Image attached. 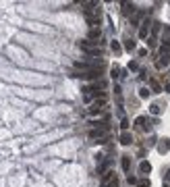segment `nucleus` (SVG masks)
<instances>
[{"label": "nucleus", "instance_id": "obj_1", "mask_svg": "<svg viewBox=\"0 0 170 187\" xmlns=\"http://www.w3.org/2000/svg\"><path fill=\"white\" fill-rule=\"evenodd\" d=\"M106 96H100V98H95V102L91 104V108H89V114H100L102 112V108L106 106Z\"/></svg>", "mask_w": 170, "mask_h": 187}, {"label": "nucleus", "instance_id": "obj_9", "mask_svg": "<svg viewBox=\"0 0 170 187\" xmlns=\"http://www.w3.org/2000/svg\"><path fill=\"white\" fill-rule=\"evenodd\" d=\"M120 164H123V171H124V173H129V168H131V158H129V156H123Z\"/></svg>", "mask_w": 170, "mask_h": 187}, {"label": "nucleus", "instance_id": "obj_2", "mask_svg": "<svg viewBox=\"0 0 170 187\" xmlns=\"http://www.w3.org/2000/svg\"><path fill=\"white\" fill-rule=\"evenodd\" d=\"M168 62H170L168 46H162V48H160V60L156 62V65H158V69H162V67H168Z\"/></svg>", "mask_w": 170, "mask_h": 187}, {"label": "nucleus", "instance_id": "obj_11", "mask_svg": "<svg viewBox=\"0 0 170 187\" xmlns=\"http://www.w3.org/2000/svg\"><path fill=\"white\" fill-rule=\"evenodd\" d=\"M104 87H106V83H104V81H95L94 85H91V90H94L95 94H100V91H98V90H104Z\"/></svg>", "mask_w": 170, "mask_h": 187}, {"label": "nucleus", "instance_id": "obj_23", "mask_svg": "<svg viewBox=\"0 0 170 187\" xmlns=\"http://www.w3.org/2000/svg\"><path fill=\"white\" fill-rule=\"evenodd\" d=\"M166 181H170V171H168V173H166Z\"/></svg>", "mask_w": 170, "mask_h": 187}, {"label": "nucleus", "instance_id": "obj_8", "mask_svg": "<svg viewBox=\"0 0 170 187\" xmlns=\"http://www.w3.org/2000/svg\"><path fill=\"white\" fill-rule=\"evenodd\" d=\"M100 35H102L100 27H91V31H89V40H100Z\"/></svg>", "mask_w": 170, "mask_h": 187}, {"label": "nucleus", "instance_id": "obj_22", "mask_svg": "<svg viewBox=\"0 0 170 187\" xmlns=\"http://www.w3.org/2000/svg\"><path fill=\"white\" fill-rule=\"evenodd\" d=\"M129 69L131 71H137V69H139V65H137V62H129Z\"/></svg>", "mask_w": 170, "mask_h": 187}, {"label": "nucleus", "instance_id": "obj_7", "mask_svg": "<svg viewBox=\"0 0 170 187\" xmlns=\"http://www.w3.org/2000/svg\"><path fill=\"white\" fill-rule=\"evenodd\" d=\"M139 173H141V175H150V173H151V164L143 160L141 164H139Z\"/></svg>", "mask_w": 170, "mask_h": 187}, {"label": "nucleus", "instance_id": "obj_18", "mask_svg": "<svg viewBox=\"0 0 170 187\" xmlns=\"http://www.w3.org/2000/svg\"><path fill=\"white\" fill-rule=\"evenodd\" d=\"M120 129H123V131H127V129H129V121H127V118H123V121H120Z\"/></svg>", "mask_w": 170, "mask_h": 187}, {"label": "nucleus", "instance_id": "obj_14", "mask_svg": "<svg viewBox=\"0 0 170 187\" xmlns=\"http://www.w3.org/2000/svg\"><path fill=\"white\" fill-rule=\"evenodd\" d=\"M150 110H151V114H154V117H158V114H160V112H162V108H160V106H158V104H154V106H151Z\"/></svg>", "mask_w": 170, "mask_h": 187}, {"label": "nucleus", "instance_id": "obj_4", "mask_svg": "<svg viewBox=\"0 0 170 187\" xmlns=\"http://www.w3.org/2000/svg\"><path fill=\"white\" fill-rule=\"evenodd\" d=\"M158 152H160V154L170 152V139H160V144H158Z\"/></svg>", "mask_w": 170, "mask_h": 187}, {"label": "nucleus", "instance_id": "obj_5", "mask_svg": "<svg viewBox=\"0 0 170 187\" xmlns=\"http://www.w3.org/2000/svg\"><path fill=\"white\" fill-rule=\"evenodd\" d=\"M118 141L123 145H129V144H133V135H131L129 131H123L120 133V137H118Z\"/></svg>", "mask_w": 170, "mask_h": 187}, {"label": "nucleus", "instance_id": "obj_20", "mask_svg": "<svg viewBox=\"0 0 170 187\" xmlns=\"http://www.w3.org/2000/svg\"><path fill=\"white\" fill-rule=\"evenodd\" d=\"M137 187H150V181L141 179V181H139V183H137Z\"/></svg>", "mask_w": 170, "mask_h": 187}, {"label": "nucleus", "instance_id": "obj_6", "mask_svg": "<svg viewBox=\"0 0 170 187\" xmlns=\"http://www.w3.org/2000/svg\"><path fill=\"white\" fill-rule=\"evenodd\" d=\"M135 123L139 125V127H141L143 131H150V129H151V127H150V123H147V118H145V117H137V121H135Z\"/></svg>", "mask_w": 170, "mask_h": 187}, {"label": "nucleus", "instance_id": "obj_21", "mask_svg": "<svg viewBox=\"0 0 170 187\" xmlns=\"http://www.w3.org/2000/svg\"><path fill=\"white\" fill-rule=\"evenodd\" d=\"M127 181H129L131 185H137V183H139V181H137V179H135V177H131V175H129V177H127Z\"/></svg>", "mask_w": 170, "mask_h": 187}, {"label": "nucleus", "instance_id": "obj_19", "mask_svg": "<svg viewBox=\"0 0 170 187\" xmlns=\"http://www.w3.org/2000/svg\"><path fill=\"white\" fill-rule=\"evenodd\" d=\"M141 15H143V13H137V15H133V17H131V23H139V19H141Z\"/></svg>", "mask_w": 170, "mask_h": 187}, {"label": "nucleus", "instance_id": "obj_13", "mask_svg": "<svg viewBox=\"0 0 170 187\" xmlns=\"http://www.w3.org/2000/svg\"><path fill=\"white\" fill-rule=\"evenodd\" d=\"M120 50H123V46H120V44H118V42H112V52H116V54H118V52H120Z\"/></svg>", "mask_w": 170, "mask_h": 187}, {"label": "nucleus", "instance_id": "obj_17", "mask_svg": "<svg viewBox=\"0 0 170 187\" xmlns=\"http://www.w3.org/2000/svg\"><path fill=\"white\" fill-rule=\"evenodd\" d=\"M124 48H127V50H129V52H131V50H135V42H124Z\"/></svg>", "mask_w": 170, "mask_h": 187}, {"label": "nucleus", "instance_id": "obj_15", "mask_svg": "<svg viewBox=\"0 0 170 187\" xmlns=\"http://www.w3.org/2000/svg\"><path fill=\"white\" fill-rule=\"evenodd\" d=\"M100 187H118V183H116V179H112V181H108V183H102Z\"/></svg>", "mask_w": 170, "mask_h": 187}, {"label": "nucleus", "instance_id": "obj_12", "mask_svg": "<svg viewBox=\"0 0 170 187\" xmlns=\"http://www.w3.org/2000/svg\"><path fill=\"white\" fill-rule=\"evenodd\" d=\"M150 87H151L154 91H162V85H160L156 79H150Z\"/></svg>", "mask_w": 170, "mask_h": 187}, {"label": "nucleus", "instance_id": "obj_16", "mask_svg": "<svg viewBox=\"0 0 170 187\" xmlns=\"http://www.w3.org/2000/svg\"><path fill=\"white\" fill-rule=\"evenodd\" d=\"M150 96V90H147V87H141V90H139V98H147Z\"/></svg>", "mask_w": 170, "mask_h": 187}, {"label": "nucleus", "instance_id": "obj_10", "mask_svg": "<svg viewBox=\"0 0 170 187\" xmlns=\"http://www.w3.org/2000/svg\"><path fill=\"white\" fill-rule=\"evenodd\" d=\"M123 11H124V15H133V13H135V4H129V2H124V4H123Z\"/></svg>", "mask_w": 170, "mask_h": 187}, {"label": "nucleus", "instance_id": "obj_3", "mask_svg": "<svg viewBox=\"0 0 170 187\" xmlns=\"http://www.w3.org/2000/svg\"><path fill=\"white\" fill-rule=\"evenodd\" d=\"M150 27H151V21L145 19V21L141 23V29H139V38H141V40H145V38H147V33H150Z\"/></svg>", "mask_w": 170, "mask_h": 187}]
</instances>
